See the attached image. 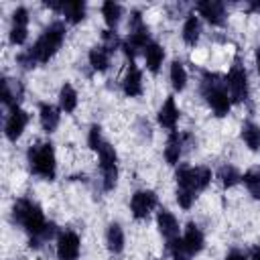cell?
<instances>
[{
	"instance_id": "cell-19",
	"label": "cell",
	"mask_w": 260,
	"mask_h": 260,
	"mask_svg": "<svg viewBox=\"0 0 260 260\" xmlns=\"http://www.w3.org/2000/svg\"><path fill=\"white\" fill-rule=\"evenodd\" d=\"M37 118H39L41 130H43L47 136H51V134H55V132L59 130L63 112H61V108H59L57 104L43 100V102L37 104Z\"/></svg>"
},
{
	"instance_id": "cell-31",
	"label": "cell",
	"mask_w": 260,
	"mask_h": 260,
	"mask_svg": "<svg viewBox=\"0 0 260 260\" xmlns=\"http://www.w3.org/2000/svg\"><path fill=\"white\" fill-rule=\"evenodd\" d=\"M242 185L250 199L260 201V165H254L242 173Z\"/></svg>"
},
{
	"instance_id": "cell-25",
	"label": "cell",
	"mask_w": 260,
	"mask_h": 260,
	"mask_svg": "<svg viewBox=\"0 0 260 260\" xmlns=\"http://www.w3.org/2000/svg\"><path fill=\"white\" fill-rule=\"evenodd\" d=\"M85 59H87V65H89V69H91L93 73L104 75V73H108V71L112 69V59H114V55H112L104 45L98 43V45H91V47L87 49Z\"/></svg>"
},
{
	"instance_id": "cell-34",
	"label": "cell",
	"mask_w": 260,
	"mask_h": 260,
	"mask_svg": "<svg viewBox=\"0 0 260 260\" xmlns=\"http://www.w3.org/2000/svg\"><path fill=\"white\" fill-rule=\"evenodd\" d=\"M100 45H104L112 55L118 53L122 49V37L118 35V30H110V28H104L100 32Z\"/></svg>"
},
{
	"instance_id": "cell-23",
	"label": "cell",
	"mask_w": 260,
	"mask_h": 260,
	"mask_svg": "<svg viewBox=\"0 0 260 260\" xmlns=\"http://www.w3.org/2000/svg\"><path fill=\"white\" fill-rule=\"evenodd\" d=\"M142 61H144V69H146L150 75H158V73L162 71L165 61H167V49H165V45H162L160 41L152 39V41L146 45L144 53H142Z\"/></svg>"
},
{
	"instance_id": "cell-3",
	"label": "cell",
	"mask_w": 260,
	"mask_h": 260,
	"mask_svg": "<svg viewBox=\"0 0 260 260\" xmlns=\"http://www.w3.org/2000/svg\"><path fill=\"white\" fill-rule=\"evenodd\" d=\"M24 162L32 177L45 183L57 181L59 160H57V148L51 138H41V140L30 142L24 150Z\"/></svg>"
},
{
	"instance_id": "cell-39",
	"label": "cell",
	"mask_w": 260,
	"mask_h": 260,
	"mask_svg": "<svg viewBox=\"0 0 260 260\" xmlns=\"http://www.w3.org/2000/svg\"><path fill=\"white\" fill-rule=\"evenodd\" d=\"M248 260H260V244H252L248 250Z\"/></svg>"
},
{
	"instance_id": "cell-13",
	"label": "cell",
	"mask_w": 260,
	"mask_h": 260,
	"mask_svg": "<svg viewBox=\"0 0 260 260\" xmlns=\"http://www.w3.org/2000/svg\"><path fill=\"white\" fill-rule=\"evenodd\" d=\"M53 244H55V260H79L81 236L73 228H61Z\"/></svg>"
},
{
	"instance_id": "cell-28",
	"label": "cell",
	"mask_w": 260,
	"mask_h": 260,
	"mask_svg": "<svg viewBox=\"0 0 260 260\" xmlns=\"http://www.w3.org/2000/svg\"><path fill=\"white\" fill-rule=\"evenodd\" d=\"M57 106L63 114H75L79 108V91L71 81H63L57 91Z\"/></svg>"
},
{
	"instance_id": "cell-17",
	"label": "cell",
	"mask_w": 260,
	"mask_h": 260,
	"mask_svg": "<svg viewBox=\"0 0 260 260\" xmlns=\"http://www.w3.org/2000/svg\"><path fill=\"white\" fill-rule=\"evenodd\" d=\"M181 114H183V112H181V108H179V104H177L175 93H169V95L160 102V106L156 108L154 122H156V126H158L160 130H165V132L169 134V132L179 130Z\"/></svg>"
},
{
	"instance_id": "cell-4",
	"label": "cell",
	"mask_w": 260,
	"mask_h": 260,
	"mask_svg": "<svg viewBox=\"0 0 260 260\" xmlns=\"http://www.w3.org/2000/svg\"><path fill=\"white\" fill-rule=\"evenodd\" d=\"M65 39H67V24L61 18H53L43 26V30L37 35V39L24 49L30 53L35 63L41 67L57 57V53L65 45Z\"/></svg>"
},
{
	"instance_id": "cell-16",
	"label": "cell",
	"mask_w": 260,
	"mask_h": 260,
	"mask_svg": "<svg viewBox=\"0 0 260 260\" xmlns=\"http://www.w3.org/2000/svg\"><path fill=\"white\" fill-rule=\"evenodd\" d=\"M45 8H49L51 12L59 14L61 20L67 26H77L81 22H85L87 18V2L83 0H75V2H45Z\"/></svg>"
},
{
	"instance_id": "cell-27",
	"label": "cell",
	"mask_w": 260,
	"mask_h": 260,
	"mask_svg": "<svg viewBox=\"0 0 260 260\" xmlns=\"http://www.w3.org/2000/svg\"><path fill=\"white\" fill-rule=\"evenodd\" d=\"M213 173H215V183L223 191H230V189H236L238 185H242V171L234 162H221Z\"/></svg>"
},
{
	"instance_id": "cell-14",
	"label": "cell",
	"mask_w": 260,
	"mask_h": 260,
	"mask_svg": "<svg viewBox=\"0 0 260 260\" xmlns=\"http://www.w3.org/2000/svg\"><path fill=\"white\" fill-rule=\"evenodd\" d=\"M30 124V114L28 110H24L22 106H16V108H10L6 110V116H4V126H2V132H4V138L12 144H16L22 134L26 132Z\"/></svg>"
},
{
	"instance_id": "cell-18",
	"label": "cell",
	"mask_w": 260,
	"mask_h": 260,
	"mask_svg": "<svg viewBox=\"0 0 260 260\" xmlns=\"http://www.w3.org/2000/svg\"><path fill=\"white\" fill-rule=\"evenodd\" d=\"M154 225H156L158 236L165 240V244L167 242H173L183 232V228L179 223V217L169 207H158L156 209V213H154Z\"/></svg>"
},
{
	"instance_id": "cell-32",
	"label": "cell",
	"mask_w": 260,
	"mask_h": 260,
	"mask_svg": "<svg viewBox=\"0 0 260 260\" xmlns=\"http://www.w3.org/2000/svg\"><path fill=\"white\" fill-rule=\"evenodd\" d=\"M165 252H167L169 260H193V254L187 250V246L183 244L181 236L175 238L173 242H167L165 244Z\"/></svg>"
},
{
	"instance_id": "cell-38",
	"label": "cell",
	"mask_w": 260,
	"mask_h": 260,
	"mask_svg": "<svg viewBox=\"0 0 260 260\" xmlns=\"http://www.w3.org/2000/svg\"><path fill=\"white\" fill-rule=\"evenodd\" d=\"M223 260H248V252L234 246V248H230V250L223 254Z\"/></svg>"
},
{
	"instance_id": "cell-26",
	"label": "cell",
	"mask_w": 260,
	"mask_h": 260,
	"mask_svg": "<svg viewBox=\"0 0 260 260\" xmlns=\"http://www.w3.org/2000/svg\"><path fill=\"white\" fill-rule=\"evenodd\" d=\"M169 85L173 93H183L189 85V71L181 57H173L169 61Z\"/></svg>"
},
{
	"instance_id": "cell-40",
	"label": "cell",
	"mask_w": 260,
	"mask_h": 260,
	"mask_svg": "<svg viewBox=\"0 0 260 260\" xmlns=\"http://www.w3.org/2000/svg\"><path fill=\"white\" fill-rule=\"evenodd\" d=\"M254 67H256V73L260 75V45L258 47H254Z\"/></svg>"
},
{
	"instance_id": "cell-35",
	"label": "cell",
	"mask_w": 260,
	"mask_h": 260,
	"mask_svg": "<svg viewBox=\"0 0 260 260\" xmlns=\"http://www.w3.org/2000/svg\"><path fill=\"white\" fill-rule=\"evenodd\" d=\"M197 193L189 191V189H183V187H175V203L183 209V211H189L193 209V205L197 203Z\"/></svg>"
},
{
	"instance_id": "cell-1",
	"label": "cell",
	"mask_w": 260,
	"mask_h": 260,
	"mask_svg": "<svg viewBox=\"0 0 260 260\" xmlns=\"http://www.w3.org/2000/svg\"><path fill=\"white\" fill-rule=\"evenodd\" d=\"M10 221L26 236V244L30 250H43L49 242H55L61 230L53 219H47L41 203L26 195H20L12 201Z\"/></svg>"
},
{
	"instance_id": "cell-24",
	"label": "cell",
	"mask_w": 260,
	"mask_h": 260,
	"mask_svg": "<svg viewBox=\"0 0 260 260\" xmlns=\"http://www.w3.org/2000/svg\"><path fill=\"white\" fill-rule=\"evenodd\" d=\"M201 37H203V20L191 10L181 22V41H183V45L195 49L199 45Z\"/></svg>"
},
{
	"instance_id": "cell-37",
	"label": "cell",
	"mask_w": 260,
	"mask_h": 260,
	"mask_svg": "<svg viewBox=\"0 0 260 260\" xmlns=\"http://www.w3.org/2000/svg\"><path fill=\"white\" fill-rule=\"evenodd\" d=\"M136 132L142 140H150L152 138V128H150V122L146 118H138L136 120Z\"/></svg>"
},
{
	"instance_id": "cell-6",
	"label": "cell",
	"mask_w": 260,
	"mask_h": 260,
	"mask_svg": "<svg viewBox=\"0 0 260 260\" xmlns=\"http://www.w3.org/2000/svg\"><path fill=\"white\" fill-rule=\"evenodd\" d=\"M98 156V183H100V191L102 193H112L118 187L120 181V156L116 146L106 140L95 152Z\"/></svg>"
},
{
	"instance_id": "cell-9",
	"label": "cell",
	"mask_w": 260,
	"mask_h": 260,
	"mask_svg": "<svg viewBox=\"0 0 260 260\" xmlns=\"http://www.w3.org/2000/svg\"><path fill=\"white\" fill-rule=\"evenodd\" d=\"M158 207H160L158 193L150 187H140V189L132 191V195L128 199V211L134 221H146L148 217H152L156 213Z\"/></svg>"
},
{
	"instance_id": "cell-22",
	"label": "cell",
	"mask_w": 260,
	"mask_h": 260,
	"mask_svg": "<svg viewBox=\"0 0 260 260\" xmlns=\"http://www.w3.org/2000/svg\"><path fill=\"white\" fill-rule=\"evenodd\" d=\"M181 240H183V244L187 246V250L193 254V258L195 256H199L203 250H205V246H207V240H205V232H203V228L197 223V221H187L185 225H183V232H181Z\"/></svg>"
},
{
	"instance_id": "cell-30",
	"label": "cell",
	"mask_w": 260,
	"mask_h": 260,
	"mask_svg": "<svg viewBox=\"0 0 260 260\" xmlns=\"http://www.w3.org/2000/svg\"><path fill=\"white\" fill-rule=\"evenodd\" d=\"M240 140L250 152H260V124L246 118L240 124Z\"/></svg>"
},
{
	"instance_id": "cell-5",
	"label": "cell",
	"mask_w": 260,
	"mask_h": 260,
	"mask_svg": "<svg viewBox=\"0 0 260 260\" xmlns=\"http://www.w3.org/2000/svg\"><path fill=\"white\" fill-rule=\"evenodd\" d=\"M150 41H152V32L144 18V12L140 8H132L128 14V32L126 37H122V49H120L126 61H136V57H142Z\"/></svg>"
},
{
	"instance_id": "cell-20",
	"label": "cell",
	"mask_w": 260,
	"mask_h": 260,
	"mask_svg": "<svg viewBox=\"0 0 260 260\" xmlns=\"http://www.w3.org/2000/svg\"><path fill=\"white\" fill-rule=\"evenodd\" d=\"M104 246L112 258H120L126 252V232L120 221L112 219L106 223L104 230Z\"/></svg>"
},
{
	"instance_id": "cell-12",
	"label": "cell",
	"mask_w": 260,
	"mask_h": 260,
	"mask_svg": "<svg viewBox=\"0 0 260 260\" xmlns=\"http://www.w3.org/2000/svg\"><path fill=\"white\" fill-rule=\"evenodd\" d=\"M191 10L209 26L213 28H223L228 24V6L225 2H219V0H201V2H195L191 6Z\"/></svg>"
},
{
	"instance_id": "cell-21",
	"label": "cell",
	"mask_w": 260,
	"mask_h": 260,
	"mask_svg": "<svg viewBox=\"0 0 260 260\" xmlns=\"http://www.w3.org/2000/svg\"><path fill=\"white\" fill-rule=\"evenodd\" d=\"M24 83L20 77H12V75H2V106L6 110L22 106L24 100Z\"/></svg>"
},
{
	"instance_id": "cell-36",
	"label": "cell",
	"mask_w": 260,
	"mask_h": 260,
	"mask_svg": "<svg viewBox=\"0 0 260 260\" xmlns=\"http://www.w3.org/2000/svg\"><path fill=\"white\" fill-rule=\"evenodd\" d=\"M14 63H16V67H18L20 71H32V69L39 67L26 49H20V51L14 55Z\"/></svg>"
},
{
	"instance_id": "cell-2",
	"label": "cell",
	"mask_w": 260,
	"mask_h": 260,
	"mask_svg": "<svg viewBox=\"0 0 260 260\" xmlns=\"http://www.w3.org/2000/svg\"><path fill=\"white\" fill-rule=\"evenodd\" d=\"M197 91L203 100V104L209 108V112L215 118H228L232 114V98L228 93L223 75L211 69H201L197 79Z\"/></svg>"
},
{
	"instance_id": "cell-15",
	"label": "cell",
	"mask_w": 260,
	"mask_h": 260,
	"mask_svg": "<svg viewBox=\"0 0 260 260\" xmlns=\"http://www.w3.org/2000/svg\"><path fill=\"white\" fill-rule=\"evenodd\" d=\"M120 91L128 100H138L144 95V71L136 61H128L120 79Z\"/></svg>"
},
{
	"instance_id": "cell-10",
	"label": "cell",
	"mask_w": 260,
	"mask_h": 260,
	"mask_svg": "<svg viewBox=\"0 0 260 260\" xmlns=\"http://www.w3.org/2000/svg\"><path fill=\"white\" fill-rule=\"evenodd\" d=\"M28 37H30V10L24 4H18L10 12V22H8V32L6 41L10 47L20 49L28 47Z\"/></svg>"
},
{
	"instance_id": "cell-11",
	"label": "cell",
	"mask_w": 260,
	"mask_h": 260,
	"mask_svg": "<svg viewBox=\"0 0 260 260\" xmlns=\"http://www.w3.org/2000/svg\"><path fill=\"white\" fill-rule=\"evenodd\" d=\"M193 144H197V138L193 136V132L187 130H175L167 134L165 146H162V158L169 167H179L183 162V154L187 148H191Z\"/></svg>"
},
{
	"instance_id": "cell-33",
	"label": "cell",
	"mask_w": 260,
	"mask_h": 260,
	"mask_svg": "<svg viewBox=\"0 0 260 260\" xmlns=\"http://www.w3.org/2000/svg\"><path fill=\"white\" fill-rule=\"evenodd\" d=\"M106 140H108V138L104 136V128H102V124L93 122V124H89V126H87L85 142H87V148H89L91 152H95V150H98Z\"/></svg>"
},
{
	"instance_id": "cell-7",
	"label": "cell",
	"mask_w": 260,
	"mask_h": 260,
	"mask_svg": "<svg viewBox=\"0 0 260 260\" xmlns=\"http://www.w3.org/2000/svg\"><path fill=\"white\" fill-rule=\"evenodd\" d=\"M173 179H175V187H183V189H189L199 195L211 187V183L215 181V173L207 165L181 162L179 167H175Z\"/></svg>"
},
{
	"instance_id": "cell-29",
	"label": "cell",
	"mask_w": 260,
	"mask_h": 260,
	"mask_svg": "<svg viewBox=\"0 0 260 260\" xmlns=\"http://www.w3.org/2000/svg\"><path fill=\"white\" fill-rule=\"evenodd\" d=\"M100 14H102V20H104L106 28L118 30V26H120V22H122L126 10H124V6H122L120 2H116V0H106V2L100 4Z\"/></svg>"
},
{
	"instance_id": "cell-8",
	"label": "cell",
	"mask_w": 260,
	"mask_h": 260,
	"mask_svg": "<svg viewBox=\"0 0 260 260\" xmlns=\"http://www.w3.org/2000/svg\"><path fill=\"white\" fill-rule=\"evenodd\" d=\"M223 81H225V87H228V93H230L234 106H242V104L250 102V98H252L250 73L240 57H236L232 61L228 73H223Z\"/></svg>"
}]
</instances>
